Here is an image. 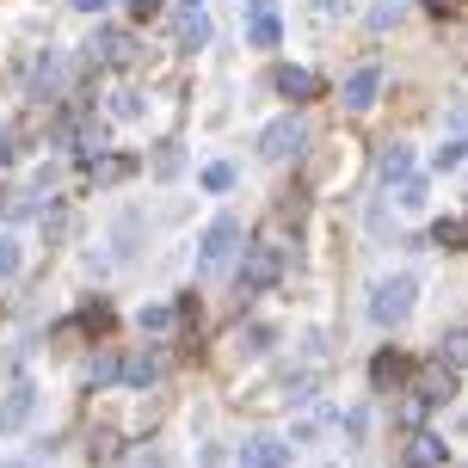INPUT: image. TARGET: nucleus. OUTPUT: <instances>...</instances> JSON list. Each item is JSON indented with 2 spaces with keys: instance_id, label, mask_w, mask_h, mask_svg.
<instances>
[{
  "instance_id": "obj_11",
  "label": "nucleus",
  "mask_w": 468,
  "mask_h": 468,
  "mask_svg": "<svg viewBox=\"0 0 468 468\" xmlns=\"http://www.w3.org/2000/svg\"><path fill=\"white\" fill-rule=\"evenodd\" d=\"M271 87H278L283 99H321V74H314V69H290V62H283V69H271Z\"/></svg>"
},
{
  "instance_id": "obj_23",
  "label": "nucleus",
  "mask_w": 468,
  "mask_h": 468,
  "mask_svg": "<svg viewBox=\"0 0 468 468\" xmlns=\"http://www.w3.org/2000/svg\"><path fill=\"white\" fill-rule=\"evenodd\" d=\"M19 265H25L19 240H13V234H0V278H19Z\"/></svg>"
},
{
  "instance_id": "obj_36",
  "label": "nucleus",
  "mask_w": 468,
  "mask_h": 468,
  "mask_svg": "<svg viewBox=\"0 0 468 468\" xmlns=\"http://www.w3.org/2000/svg\"><path fill=\"white\" fill-rule=\"evenodd\" d=\"M186 6H204V0H186Z\"/></svg>"
},
{
  "instance_id": "obj_31",
  "label": "nucleus",
  "mask_w": 468,
  "mask_h": 468,
  "mask_svg": "<svg viewBox=\"0 0 468 468\" xmlns=\"http://www.w3.org/2000/svg\"><path fill=\"white\" fill-rule=\"evenodd\" d=\"M425 6H431V13H456L463 0H425Z\"/></svg>"
},
{
  "instance_id": "obj_18",
  "label": "nucleus",
  "mask_w": 468,
  "mask_h": 468,
  "mask_svg": "<svg viewBox=\"0 0 468 468\" xmlns=\"http://www.w3.org/2000/svg\"><path fill=\"white\" fill-rule=\"evenodd\" d=\"M400 376H407V357H400V351H382V357L370 364V382H376V388H388V382H400Z\"/></svg>"
},
{
  "instance_id": "obj_25",
  "label": "nucleus",
  "mask_w": 468,
  "mask_h": 468,
  "mask_svg": "<svg viewBox=\"0 0 468 468\" xmlns=\"http://www.w3.org/2000/svg\"><path fill=\"white\" fill-rule=\"evenodd\" d=\"M431 240H438V247H468V222H438Z\"/></svg>"
},
{
  "instance_id": "obj_15",
  "label": "nucleus",
  "mask_w": 468,
  "mask_h": 468,
  "mask_svg": "<svg viewBox=\"0 0 468 468\" xmlns=\"http://www.w3.org/2000/svg\"><path fill=\"white\" fill-rule=\"evenodd\" d=\"M438 364H450V370H468V327H450L444 339H438Z\"/></svg>"
},
{
  "instance_id": "obj_26",
  "label": "nucleus",
  "mask_w": 468,
  "mask_h": 468,
  "mask_svg": "<svg viewBox=\"0 0 468 468\" xmlns=\"http://www.w3.org/2000/svg\"><path fill=\"white\" fill-rule=\"evenodd\" d=\"M229 186H234V166H229V161L204 166V191H229Z\"/></svg>"
},
{
  "instance_id": "obj_9",
  "label": "nucleus",
  "mask_w": 468,
  "mask_h": 468,
  "mask_svg": "<svg viewBox=\"0 0 468 468\" xmlns=\"http://www.w3.org/2000/svg\"><path fill=\"white\" fill-rule=\"evenodd\" d=\"M400 179H413V148H407V142H388V148L376 154V186L388 191V186H400Z\"/></svg>"
},
{
  "instance_id": "obj_21",
  "label": "nucleus",
  "mask_w": 468,
  "mask_h": 468,
  "mask_svg": "<svg viewBox=\"0 0 468 468\" xmlns=\"http://www.w3.org/2000/svg\"><path fill=\"white\" fill-rule=\"evenodd\" d=\"M173 321H179V308H166V303L142 308V333H173Z\"/></svg>"
},
{
  "instance_id": "obj_16",
  "label": "nucleus",
  "mask_w": 468,
  "mask_h": 468,
  "mask_svg": "<svg viewBox=\"0 0 468 468\" xmlns=\"http://www.w3.org/2000/svg\"><path fill=\"white\" fill-rule=\"evenodd\" d=\"M179 44H186V49L210 44V19H204V6H186V19H179Z\"/></svg>"
},
{
  "instance_id": "obj_27",
  "label": "nucleus",
  "mask_w": 468,
  "mask_h": 468,
  "mask_svg": "<svg viewBox=\"0 0 468 468\" xmlns=\"http://www.w3.org/2000/svg\"><path fill=\"white\" fill-rule=\"evenodd\" d=\"M112 117H123V123H130V117H142L136 93H112Z\"/></svg>"
},
{
  "instance_id": "obj_24",
  "label": "nucleus",
  "mask_w": 468,
  "mask_h": 468,
  "mask_svg": "<svg viewBox=\"0 0 468 468\" xmlns=\"http://www.w3.org/2000/svg\"><path fill=\"white\" fill-rule=\"evenodd\" d=\"M463 161H468V136L463 142H444V148L431 154V166H438V173H450V166H463Z\"/></svg>"
},
{
  "instance_id": "obj_7",
  "label": "nucleus",
  "mask_w": 468,
  "mask_h": 468,
  "mask_svg": "<svg viewBox=\"0 0 468 468\" xmlns=\"http://www.w3.org/2000/svg\"><path fill=\"white\" fill-rule=\"evenodd\" d=\"M37 413V388L31 382H19L13 395L0 400V438H13V431H25V420Z\"/></svg>"
},
{
  "instance_id": "obj_5",
  "label": "nucleus",
  "mask_w": 468,
  "mask_h": 468,
  "mask_svg": "<svg viewBox=\"0 0 468 468\" xmlns=\"http://www.w3.org/2000/svg\"><path fill=\"white\" fill-rule=\"evenodd\" d=\"M234 468H290V444H283V438H271V431H259V438H247V444H240Z\"/></svg>"
},
{
  "instance_id": "obj_1",
  "label": "nucleus",
  "mask_w": 468,
  "mask_h": 468,
  "mask_svg": "<svg viewBox=\"0 0 468 468\" xmlns=\"http://www.w3.org/2000/svg\"><path fill=\"white\" fill-rule=\"evenodd\" d=\"M413 296H420V278L413 271H395V278H376L370 283V321L382 333H395L407 314H413Z\"/></svg>"
},
{
  "instance_id": "obj_32",
  "label": "nucleus",
  "mask_w": 468,
  "mask_h": 468,
  "mask_svg": "<svg viewBox=\"0 0 468 468\" xmlns=\"http://www.w3.org/2000/svg\"><path fill=\"white\" fill-rule=\"evenodd\" d=\"M74 6H80V13H105V0H74Z\"/></svg>"
},
{
  "instance_id": "obj_12",
  "label": "nucleus",
  "mask_w": 468,
  "mask_h": 468,
  "mask_svg": "<svg viewBox=\"0 0 468 468\" xmlns=\"http://www.w3.org/2000/svg\"><path fill=\"white\" fill-rule=\"evenodd\" d=\"M444 463V438L438 431H413L407 450H400V468H438Z\"/></svg>"
},
{
  "instance_id": "obj_35",
  "label": "nucleus",
  "mask_w": 468,
  "mask_h": 468,
  "mask_svg": "<svg viewBox=\"0 0 468 468\" xmlns=\"http://www.w3.org/2000/svg\"><path fill=\"white\" fill-rule=\"evenodd\" d=\"M321 6H327V13H333V6H346V0H321Z\"/></svg>"
},
{
  "instance_id": "obj_14",
  "label": "nucleus",
  "mask_w": 468,
  "mask_h": 468,
  "mask_svg": "<svg viewBox=\"0 0 468 468\" xmlns=\"http://www.w3.org/2000/svg\"><path fill=\"white\" fill-rule=\"evenodd\" d=\"M278 37H283L278 13H271V6H253V19H247V44H253V49H278Z\"/></svg>"
},
{
  "instance_id": "obj_30",
  "label": "nucleus",
  "mask_w": 468,
  "mask_h": 468,
  "mask_svg": "<svg viewBox=\"0 0 468 468\" xmlns=\"http://www.w3.org/2000/svg\"><path fill=\"white\" fill-rule=\"evenodd\" d=\"M364 425H370V413H364V407H351V413H346V438H364Z\"/></svg>"
},
{
  "instance_id": "obj_28",
  "label": "nucleus",
  "mask_w": 468,
  "mask_h": 468,
  "mask_svg": "<svg viewBox=\"0 0 468 468\" xmlns=\"http://www.w3.org/2000/svg\"><path fill=\"white\" fill-rule=\"evenodd\" d=\"M395 19H400V6H388V0H382V6H370V25H376V31H388Z\"/></svg>"
},
{
  "instance_id": "obj_17",
  "label": "nucleus",
  "mask_w": 468,
  "mask_h": 468,
  "mask_svg": "<svg viewBox=\"0 0 468 468\" xmlns=\"http://www.w3.org/2000/svg\"><path fill=\"white\" fill-rule=\"evenodd\" d=\"M395 204L407 216H420L425 204H431V186H425V179H400V186H395Z\"/></svg>"
},
{
  "instance_id": "obj_33",
  "label": "nucleus",
  "mask_w": 468,
  "mask_h": 468,
  "mask_svg": "<svg viewBox=\"0 0 468 468\" xmlns=\"http://www.w3.org/2000/svg\"><path fill=\"white\" fill-rule=\"evenodd\" d=\"M6 154H13V136H6V130H0V161H6Z\"/></svg>"
},
{
  "instance_id": "obj_13",
  "label": "nucleus",
  "mask_w": 468,
  "mask_h": 468,
  "mask_svg": "<svg viewBox=\"0 0 468 468\" xmlns=\"http://www.w3.org/2000/svg\"><path fill=\"white\" fill-rule=\"evenodd\" d=\"M413 395L431 400V407H444V400L456 395V370H450V364H425V370H420V388H413Z\"/></svg>"
},
{
  "instance_id": "obj_8",
  "label": "nucleus",
  "mask_w": 468,
  "mask_h": 468,
  "mask_svg": "<svg viewBox=\"0 0 468 468\" xmlns=\"http://www.w3.org/2000/svg\"><path fill=\"white\" fill-rule=\"evenodd\" d=\"M117 376H123L130 388H148V382H161V376H166V351H154V346H148V351H130Z\"/></svg>"
},
{
  "instance_id": "obj_2",
  "label": "nucleus",
  "mask_w": 468,
  "mask_h": 468,
  "mask_svg": "<svg viewBox=\"0 0 468 468\" xmlns=\"http://www.w3.org/2000/svg\"><path fill=\"white\" fill-rule=\"evenodd\" d=\"M234 253H240V222L234 216H216L204 240H197V278H216V271H229Z\"/></svg>"
},
{
  "instance_id": "obj_29",
  "label": "nucleus",
  "mask_w": 468,
  "mask_h": 468,
  "mask_svg": "<svg viewBox=\"0 0 468 468\" xmlns=\"http://www.w3.org/2000/svg\"><path fill=\"white\" fill-rule=\"evenodd\" d=\"M123 468H166V456H161V450H136Z\"/></svg>"
},
{
  "instance_id": "obj_4",
  "label": "nucleus",
  "mask_w": 468,
  "mask_h": 468,
  "mask_svg": "<svg viewBox=\"0 0 468 468\" xmlns=\"http://www.w3.org/2000/svg\"><path fill=\"white\" fill-rule=\"evenodd\" d=\"M303 148H308V123L296 112L271 117V123L259 130V154H265V161H290V154H303Z\"/></svg>"
},
{
  "instance_id": "obj_34",
  "label": "nucleus",
  "mask_w": 468,
  "mask_h": 468,
  "mask_svg": "<svg viewBox=\"0 0 468 468\" xmlns=\"http://www.w3.org/2000/svg\"><path fill=\"white\" fill-rule=\"evenodd\" d=\"M0 468H37V456H25V463H0Z\"/></svg>"
},
{
  "instance_id": "obj_19",
  "label": "nucleus",
  "mask_w": 468,
  "mask_h": 468,
  "mask_svg": "<svg viewBox=\"0 0 468 468\" xmlns=\"http://www.w3.org/2000/svg\"><path fill=\"white\" fill-rule=\"evenodd\" d=\"M44 204H37V191H6V204H0V216L6 222H25V216H37Z\"/></svg>"
},
{
  "instance_id": "obj_10",
  "label": "nucleus",
  "mask_w": 468,
  "mask_h": 468,
  "mask_svg": "<svg viewBox=\"0 0 468 468\" xmlns=\"http://www.w3.org/2000/svg\"><path fill=\"white\" fill-rule=\"evenodd\" d=\"M130 49H136V37H130V31H117V25H99L93 44H87V56H93V62H130Z\"/></svg>"
},
{
  "instance_id": "obj_20",
  "label": "nucleus",
  "mask_w": 468,
  "mask_h": 468,
  "mask_svg": "<svg viewBox=\"0 0 468 468\" xmlns=\"http://www.w3.org/2000/svg\"><path fill=\"white\" fill-rule=\"evenodd\" d=\"M56 80H62V69H56V56H37V69H31V99L56 93Z\"/></svg>"
},
{
  "instance_id": "obj_3",
  "label": "nucleus",
  "mask_w": 468,
  "mask_h": 468,
  "mask_svg": "<svg viewBox=\"0 0 468 468\" xmlns=\"http://www.w3.org/2000/svg\"><path fill=\"white\" fill-rule=\"evenodd\" d=\"M278 278H283V247L278 240H253L247 259H240V296H265Z\"/></svg>"
},
{
  "instance_id": "obj_6",
  "label": "nucleus",
  "mask_w": 468,
  "mask_h": 468,
  "mask_svg": "<svg viewBox=\"0 0 468 468\" xmlns=\"http://www.w3.org/2000/svg\"><path fill=\"white\" fill-rule=\"evenodd\" d=\"M376 93H382V62H364V69L346 74V105L351 112H370Z\"/></svg>"
},
{
  "instance_id": "obj_22",
  "label": "nucleus",
  "mask_w": 468,
  "mask_h": 468,
  "mask_svg": "<svg viewBox=\"0 0 468 468\" xmlns=\"http://www.w3.org/2000/svg\"><path fill=\"white\" fill-rule=\"evenodd\" d=\"M234 346L247 351V357H259V351H271V327H259V321H253V327L234 333Z\"/></svg>"
}]
</instances>
